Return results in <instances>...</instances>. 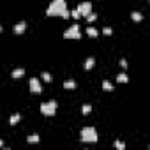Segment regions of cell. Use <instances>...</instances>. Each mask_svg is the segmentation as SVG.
<instances>
[{"mask_svg": "<svg viewBox=\"0 0 150 150\" xmlns=\"http://www.w3.org/2000/svg\"><path fill=\"white\" fill-rule=\"evenodd\" d=\"M39 141H41L39 134H30V136L27 138V143H30V145H34V143H39Z\"/></svg>", "mask_w": 150, "mask_h": 150, "instance_id": "obj_14", "label": "cell"}, {"mask_svg": "<svg viewBox=\"0 0 150 150\" xmlns=\"http://www.w3.org/2000/svg\"><path fill=\"white\" fill-rule=\"evenodd\" d=\"M41 78H42V81H46V83H51V81H53L51 74H50V72H46V71H44V72H41Z\"/></svg>", "mask_w": 150, "mask_h": 150, "instance_id": "obj_16", "label": "cell"}, {"mask_svg": "<svg viewBox=\"0 0 150 150\" xmlns=\"http://www.w3.org/2000/svg\"><path fill=\"white\" fill-rule=\"evenodd\" d=\"M28 87H30V92L32 94H42V87H41V81L37 80V78H30V81H28Z\"/></svg>", "mask_w": 150, "mask_h": 150, "instance_id": "obj_5", "label": "cell"}, {"mask_svg": "<svg viewBox=\"0 0 150 150\" xmlns=\"http://www.w3.org/2000/svg\"><path fill=\"white\" fill-rule=\"evenodd\" d=\"M85 18H87V21H88V23H94V21L97 20V14H96V13L92 11V13H90V14H87Z\"/></svg>", "mask_w": 150, "mask_h": 150, "instance_id": "obj_18", "label": "cell"}, {"mask_svg": "<svg viewBox=\"0 0 150 150\" xmlns=\"http://www.w3.org/2000/svg\"><path fill=\"white\" fill-rule=\"evenodd\" d=\"M78 13H80V16H87V14H90L94 9H92V2H81L78 7Z\"/></svg>", "mask_w": 150, "mask_h": 150, "instance_id": "obj_6", "label": "cell"}, {"mask_svg": "<svg viewBox=\"0 0 150 150\" xmlns=\"http://www.w3.org/2000/svg\"><path fill=\"white\" fill-rule=\"evenodd\" d=\"M94 65H96V58H94V57H88V58L85 60V64H83V69H85V71H90Z\"/></svg>", "mask_w": 150, "mask_h": 150, "instance_id": "obj_9", "label": "cell"}, {"mask_svg": "<svg viewBox=\"0 0 150 150\" xmlns=\"http://www.w3.org/2000/svg\"><path fill=\"white\" fill-rule=\"evenodd\" d=\"M2 30H4V28H2V25H0V32H2Z\"/></svg>", "mask_w": 150, "mask_h": 150, "instance_id": "obj_25", "label": "cell"}, {"mask_svg": "<svg viewBox=\"0 0 150 150\" xmlns=\"http://www.w3.org/2000/svg\"><path fill=\"white\" fill-rule=\"evenodd\" d=\"M120 67H122V69H127V60H125V58L120 60Z\"/></svg>", "mask_w": 150, "mask_h": 150, "instance_id": "obj_23", "label": "cell"}, {"mask_svg": "<svg viewBox=\"0 0 150 150\" xmlns=\"http://www.w3.org/2000/svg\"><path fill=\"white\" fill-rule=\"evenodd\" d=\"M87 35L96 39V37L99 35V30H97V28H94V27H87Z\"/></svg>", "mask_w": 150, "mask_h": 150, "instance_id": "obj_12", "label": "cell"}, {"mask_svg": "<svg viewBox=\"0 0 150 150\" xmlns=\"http://www.w3.org/2000/svg\"><path fill=\"white\" fill-rule=\"evenodd\" d=\"M103 90L104 92H113V83H110L108 80H104L103 81Z\"/></svg>", "mask_w": 150, "mask_h": 150, "instance_id": "obj_15", "label": "cell"}, {"mask_svg": "<svg viewBox=\"0 0 150 150\" xmlns=\"http://www.w3.org/2000/svg\"><path fill=\"white\" fill-rule=\"evenodd\" d=\"M57 108H58L57 101H48V103H42L39 110H41V113H42L44 117H53V115L57 113Z\"/></svg>", "mask_w": 150, "mask_h": 150, "instance_id": "obj_3", "label": "cell"}, {"mask_svg": "<svg viewBox=\"0 0 150 150\" xmlns=\"http://www.w3.org/2000/svg\"><path fill=\"white\" fill-rule=\"evenodd\" d=\"M46 16H60V18H71L67 11V2L65 0H51V4L46 9Z\"/></svg>", "mask_w": 150, "mask_h": 150, "instance_id": "obj_1", "label": "cell"}, {"mask_svg": "<svg viewBox=\"0 0 150 150\" xmlns=\"http://www.w3.org/2000/svg\"><path fill=\"white\" fill-rule=\"evenodd\" d=\"M64 88L65 90H74V88H76V81H74V80H65L64 81Z\"/></svg>", "mask_w": 150, "mask_h": 150, "instance_id": "obj_11", "label": "cell"}, {"mask_svg": "<svg viewBox=\"0 0 150 150\" xmlns=\"http://www.w3.org/2000/svg\"><path fill=\"white\" fill-rule=\"evenodd\" d=\"M80 139H81L83 143H96V141L99 139V136H97V131H96L94 127L87 125V127L81 129V132H80Z\"/></svg>", "mask_w": 150, "mask_h": 150, "instance_id": "obj_2", "label": "cell"}, {"mask_svg": "<svg viewBox=\"0 0 150 150\" xmlns=\"http://www.w3.org/2000/svg\"><path fill=\"white\" fill-rule=\"evenodd\" d=\"M103 34H104V35H111V34H113V28H110V27H104V28H103Z\"/></svg>", "mask_w": 150, "mask_h": 150, "instance_id": "obj_22", "label": "cell"}, {"mask_svg": "<svg viewBox=\"0 0 150 150\" xmlns=\"http://www.w3.org/2000/svg\"><path fill=\"white\" fill-rule=\"evenodd\" d=\"M115 148H117V150H125V143L120 141V139H117V141H115Z\"/></svg>", "mask_w": 150, "mask_h": 150, "instance_id": "obj_20", "label": "cell"}, {"mask_svg": "<svg viewBox=\"0 0 150 150\" xmlns=\"http://www.w3.org/2000/svg\"><path fill=\"white\" fill-rule=\"evenodd\" d=\"M2 146H4V141H2V139H0V148H2Z\"/></svg>", "mask_w": 150, "mask_h": 150, "instance_id": "obj_24", "label": "cell"}, {"mask_svg": "<svg viewBox=\"0 0 150 150\" xmlns=\"http://www.w3.org/2000/svg\"><path fill=\"white\" fill-rule=\"evenodd\" d=\"M117 81H118V83H127V81H129L127 74H125V72H120L118 76H117Z\"/></svg>", "mask_w": 150, "mask_h": 150, "instance_id": "obj_17", "label": "cell"}, {"mask_svg": "<svg viewBox=\"0 0 150 150\" xmlns=\"http://www.w3.org/2000/svg\"><path fill=\"white\" fill-rule=\"evenodd\" d=\"M64 37H65V39H80V37H81L80 25H78V23H72V25L64 32Z\"/></svg>", "mask_w": 150, "mask_h": 150, "instance_id": "obj_4", "label": "cell"}, {"mask_svg": "<svg viewBox=\"0 0 150 150\" xmlns=\"http://www.w3.org/2000/svg\"><path fill=\"white\" fill-rule=\"evenodd\" d=\"M25 30H27V23H25V21H18V23L13 27V32H14L16 35H21Z\"/></svg>", "mask_w": 150, "mask_h": 150, "instance_id": "obj_7", "label": "cell"}, {"mask_svg": "<svg viewBox=\"0 0 150 150\" xmlns=\"http://www.w3.org/2000/svg\"><path fill=\"white\" fill-rule=\"evenodd\" d=\"M20 118H21L20 113H13V115L9 117V124H11V125H16V124L20 122Z\"/></svg>", "mask_w": 150, "mask_h": 150, "instance_id": "obj_13", "label": "cell"}, {"mask_svg": "<svg viewBox=\"0 0 150 150\" xmlns=\"http://www.w3.org/2000/svg\"><path fill=\"white\" fill-rule=\"evenodd\" d=\"M25 76V69L23 67H18V69H14L13 72H11V78L13 80H20V78H23Z\"/></svg>", "mask_w": 150, "mask_h": 150, "instance_id": "obj_8", "label": "cell"}, {"mask_svg": "<svg viewBox=\"0 0 150 150\" xmlns=\"http://www.w3.org/2000/svg\"><path fill=\"white\" fill-rule=\"evenodd\" d=\"M90 111H92V106L90 104H83L81 106V115H88Z\"/></svg>", "mask_w": 150, "mask_h": 150, "instance_id": "obj_19", "label": "cell"}, {"mask_svg": "<svg viewBox=\"0 0 150 150\" xmlns=\"http://www.w3.org/2000/svg\"><path fill=\"white\" fill-rule=\"evenodd\" d=\"M131 20H132L134 23H141V21H143V14L138 13V11H134V13H131Z\"/></svg>", "mask_w": 150, "mask_h": 150, "instance_id": "obj_10", "label": "cell"}, {"mask_svg": "<svg viewBox=\"0 0 150 150\" xmlns=\"http://www.w3.org/2000/svg\"><path fill=\"white\" fill-rule=\"evenodd\" d=\"M69 14H71V16H72L74 20H80V18H81V16H80V13H78V9H72V11H71Z\"/></svg>", "mask_w": 150, "mask_h": 150, "instance_id": "obj_21", "label": "cell"}]
</instances>
